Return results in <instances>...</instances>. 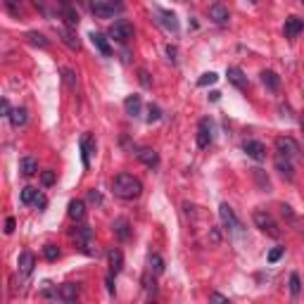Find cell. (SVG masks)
Returning a JSON list of instances; mask_svg holds the SVG:
<instances>
[{
	"instance_id": "cell-43",
	"label": "cell",
	"mask_w": 304,
	"mask_h": 304,
	"mask_svg": "<svg viewBox=\"0 0 304 304\" xmlns=\"http://www.w3.org/2000/svg\"><path fill=\"white\" fill-rule=\"evenodd\" d=\"M140 83H143V86H150V79H147V71L145 69H140Z\"/></svg>"
},
{
	"instance_id": "cell-38",
	"label": "cell",
	"mask_w": 304,
	"mask_h": 304,
	"mask_svg": "<svg viewBox=\"0 0 304 304\" xmlns=\"http://www.w3.org/2000/svg\"><path fill=\"white\" fill-rule=\"evenodd\" d=\"M41 183H43L45 188L53 186V183H55V171H43V173H41Z\"/></svg>"
},
{
	"instance_id": "cell-10",
	"label": "cell",
	"mask_w": 304,
	"mask_h": 304,
	"mask_svg": "<svg viewBox=\"0 0 304 304\" xmlns=\"http://www.w3.org/2000/svg\"><path fill=\"white\" fill-rule=\"evenodd\" d=\"M209 19L214 21V24H219V27H223V24H228V19H231V12H228V7H223L221 3H214V5L209 7Z\"/></svg>"
},
{
	"instance_id": "cell-29",
	"label": "cell",
	"mask_w": 304,
	"mask_h": 304,
	"mask_svg": "<svg viewBox=\"0 0 304 304\" xmlns=\"http://www.w3.org/2000/svg\"><path fill=\"white\" fill-rule=\"evenodd\" d=\"M5 7H7V12L12 14V17H21V14H24L21 0H5Z\"/></svg>"
},
{
	"instance_id": "cell-14",
	"label": "cell",
	"mask_w": 304,
	"mask_h": 304,
	"mask_svg": "<svg viewBox=\"0 0 304 304\" xmlns=\"http://www.w3.org/2000/svg\"><path fill=\"white\" fill-rule=\"evenodd\" d=\"M95 152V138L93 136H86L81 138V157H83V166L88 169L90 166V155Z\"/></svg>"
},
{
	"instance_id": "cell-15",
	"label": "cell",
	"mask_w": 304,
	"mask_h": 304,
	"mask_svg": "<svg viewBox=\"0 0 304 304\" xmlns=\"http://www.w3.org/2000/svg\"><path fill=\"white\" fill-rule=\"evenodd\" d=\"M136 157H138L145 166H157L159 164V155H157V150H152V147H140V150L136 152Z\"/></svg>"
},
{
	"instance_id": "cell-42",
	"label": "cell",
	"mask_w": 304,
	"mask_h": 304,
	"mask_svg": "<svg viewBox=\"0 0 304 304\" xmlns=\"http://www.w3.org/2000/svg\"><path fill=\"white\" fill-rule=\"evenodd\" d=\"M45 205H48V200H45V195H38V200H36V207H38V209H43V207H45Z\"/></svg>"
},
{
	"instance_id": "cell-2",
	"label": "cell",
	"mask_w": 304,
	"mask_h": 304,
	"mask_svg": "<svg viewBox=\"0 0 304 304\" xmlns=\"http://www.w3.org/2000/svg\"><path fill=\"white\" fill-rule=\"evenodd\" d=\"M252 221H255V226L262 231V233H266L269 238H281V226L276 223V219L266 212V209H257L255 214H252Z\"/></svg>"
},
{
	"instance_id": "cell-30",
	"label": "cell",
	"mask_w": 304,
	"mask_h": 304,
	"mask_svg": "<svg viewBox=\"0 0 304 304\" xmlns=\"http://www.w3.org/2000/svg\"><path fill=\"white\" fill-rule=\"evenodd\" d=\"M252 173H255V179H257V183H259V188L269 193V190H271V181H269V176H266V173H264L262 169H255Z\"/></svg>"
},
{
	"instance_id": "cell-19",
	"label": "cell",
	"mask_w": 304,
	"mask_h": 304,
	"mask_svg": "<svg viewBox=\"0 0 304 304\" xmlns=\"http://www.w3.org/2000/svg\"><path fill=\"white\" fill-rule=\"evenodd\" d=\"M107 259H110V271L117 276L119 271L124 269V255H121V252L114 247V249H110V252H107Z\"/></svg>"
},
{
	"instance_id": "cell-37",
	"label": "cell",
	"mask_w": 304,
	"mask_h": 304,
	"mask_svg": "<svg viewBox=\"0 0 304 304\" xmlns=\"http://www.w3.org/2000/svg\"><path fill=\"white\" fill-rule=\"evenodd\" d=\"M143 285H145L147 295H155V292H157V288H155V278H150V273H145V276H143Z\"/></svg>"
},
{
	"instance_id": "cell-39",
	"label": "cell",
	"mask_w": 304,
	"mask_h": 304,
	"mask_svg": "<svg viewBox=\"0 0 304 304\" xmlns=\"http://www.w3.org/2000/svg\"><path fill=\"white\" fill-rule=\"evenodd\" d=\"M283 252H285V247H273V249L269 252V262H271V264H276L278 259L283 257Z\"/></svg>"
},
{
	"instance_id": "cell-12",
	"label": "cell",
	"mask_w": 304,
	"mask_h": 304,
	"mask_svg": "<svg viewBox=\"0 0 304 304\" xmlns=\"http://www.w3.org/2000/svg\"><path fill=\"white\" fill-rule=\"evenodd\" d=\"M79 285L76 283H64L60 285V290L55 292V297L57 299H62V302H76V297H79Z\"/></svg>"
},
{
	"instance_id": "cell-26",
	"label": "cell",
	"mask_w": 304,
	"mask_h": 304,
	"mask_svg": "<svg viewBox=\"0 0 304 304\" xmlns=\"http://www.w3.org/2000/svg\"><path fill=\"white\" fill-rule=\"evenodd\" d=\"M69 216L74 221H83L86 219V205L81 200H71L69 202Z\"/></svg>"
},
{
	"instance_id": "cell-35",
	"label": "cell",
	"mask_w": 304,
	"mask_h": 304,
	"mask_svg": "<svg viewBox=\"0 0 304 304\" xmlns=\"http://www.w3.org/2000/svg\"><path fill=\"white\" fill-rule=\"evenodd\" d=\"M159 117H162V110H159L157 105H150V107H147V121H159Z\"/></svg>"
},
{
	"instance_id": "cell-24",
	"label": "cell",
	"mask_w": 304,
	"mask_h": 304,
	"mask_svg": "<svg viewBox=\"0 0 304 304\" xmlns=\"http://www.w3.org/2000/svg\"><path fill=\"white\" fill-rule=\"evenodd\" d=\"M90 41H93V45H95V48L100 50V53H103L105 57H110V55H112L110 43H107V38H105L103 34H95V31H93V34H90Z\"/></svg>"
},
{
	"instance_id": "cell-50",
	"label": "cell",
	"mask_w": 304,
	"mask_h": 304,
	"mask_svg": "<svg viewBox=\"0 0 304 304\" xmlns=\"http://www.w3.org/2000/svg\"><path fill=\"white\" fill-rule=\"evenodd\" d=\"M302 131H304V121H302Z\"/></svg>"
},
{
	"instance_id": "cell-41",
	"label": "cell",
	"mask_w": 304,
	"mask_h": 304,
	"mask_svg": "<svg viewBox=\"0 0 304 304\" xmlns=\"http://www.w3.org/2000/svg\"><path fill=\"white\" fill-rule=\"evenodd\" d=\"M14 226H17V223H14V219H12V216H10V219H7V221H5V233H12V231H14Z\"/></svg>"
},
{
	"instance_id": "cell-51",
	"label": "cell",
	"mask_w": 304,
	"mask_h": 304,
	"mask_svg": "<svg viewBox=\"0 0 304 304\" xmlns=\"http://www.w3.org/2000/svg\"><path fill=\"white\" fill-rule=\"evenodd\" d=\"M249 3H257V0H249Z\"/></svg>"
},
{
	"instance_id": "cell-13",
	"label": "cell",
	"mask_w": 304,
	"mask_h": 304,
	"mask_svg": "<svg viewBox=\"0 0 304 304\" xmlns=\"http://www.w3.org/2000/svg\"><path fill=\"white\" fill-rule=\"evenodd\" d=\"M226 76H228V81L233 83L235 88H240V90L247 88V76L242 74V69H238V67H228Z\"/></svg>"
},
{
	"instance_id": "cell-27",
	"label": "cell",
	"mask_w": 304,
	"mask_h": 304,
	"mask_svg": "<svg viewBox=\"0 0 304 304\" xmlns=\"http://www.w3.org/2000/svg\"><path fill=\"white\" fill-rule=\"evenodd\" d=\"M262 81H264V86H266V88H271V90L281 88V79H278L276 71H262Z\"/></svg>"
},
{
	"instance_id": "cell-4",
	"label": "cell",
	"mask_w": 304,
	"mask_h": 304,
	"mask_svg": "<svg viewBox=\"0 0 304 304\" xmlns=\"http://www.w3.org/2000/svg\"><path fill=\"white\" fill-rule=\"evenodd\" d=\"M121 10H124V3H121V0H95V3H93V14L100 17V19L114 17V12H121Z\"/></svg>"
},
{
	"instance_id": "cell-8",
	"label": "cell",
	"mask_w": 304,
	"mask_h": 304,
	"mask_svg": "<svg viewBox=\"0 0 304 304\" xmlns=\"http://www.w3.org/2000/svg\"><path fill=\"white\" fill-rule=\"evenodd\" d=\"M276 169L285 181H295V166H292V159H288L285 155H281V152L276 155Z\"/></svg>"
},
{
	"instance_id": "cell-9",
	"label": "cell",
	"mask_w": 304,
	"mask_h": 304,
	"mask_svg": "<svg viewBox=\"0 0 304 304\" xmlns=\"http://www.w3.org/2000/svg\"><path fill=\"white\" fill-rule=\"evenodd\" d=\"M157 17H159V24L166 29V31H171V34H179V19H176V14L169 12V10H157Z\"/></svg>"
},
{
	"instance_id": "cell-31",
	"label": "cell",
	"mask_w": 304,
	"mask_h": 304,
	"mask_svg": "<svg viewBox=\"0 0 304 304\" xmlns=\"http://www.w3.org/2000/svg\"><path fill=\"white\" fill-rule=\"evenodd\" d=\"M216 81H219V76H216L214 71H207V74H202L200 79H197V86L205 88V86H212V83H216Z\"/></svg>"
},
{
	"instance_id": "cell-1",
	"label": "cell",
	"mask_w": 304,
	"mask_h": 304,
	"mask_svg": "<svg viewBox=\"0 0 304 304\" xmlns=\"http://www.w3.org/2000/svg\"><path fill=\"white\" fill-rule=\"evenodd\" d=\"M112 190H114L119 200H136L143 193V183L131 173H119L112 181Z\"/></svg>"
},
{
	"instance_id": "cell-17",
	"label": "cell",
	"mask_w": 304,
	"mask_h": 304,
	"mask_svg": "<svg viewBox=\"0 0 304 304\" xmlns=\"http://www.w3.org/2000/svg\"><path fill=\"white\" fill-rule=\"evenodd\" d=\"M302 29H304V21L299 19V17H288V19H285V36H288V38L299 36Z\"/></svg>"
},
{
	"instance_id": "cell-18",
	"label": "cell",
	"mask_w": 304,
	"mask_h": 304,
	"mask_svg": "<svg viewBox=\"0 0 304 304\" xmlns=\"http://www.w3.org/2000/svg\"><path fill=\"white\" fill-rule=\"evenodd\" d=\"M17 266H19L21 276H29V273L34 271V266H36V257L31 255V252H21V255H19V264H17Z\"/></svg>"
},
{
	"instance_id": "cell-6",
	"label": "cell",
	"mask_w": 304,
	"mask_h": 304,
	"mask_svg": "<svg viewBox=\"0 0 304 304\" xmlns=\"http://www.w3.org/2000/svg\"><path fill=\"white\" fill-rule=\"evenodd\" d=\"M219 216H221V223H223L226 231H231V233H238V231H240V221H238V216H235L233 207H228L226 202L219 207Z\"/></svg>"
},
{
	"instance_id": "cell-25",
	"label": "cell",
	"mask_w": 304,
	"mask_h": 304,
	"mask_svg": "<svg viewBox=\"0 0 304 304\" xmlns=\"http://www.w3.org/2000/svg\"><path fill=\"white\" fill-rule=\"evenodd\" d=\"M147 266H150L152 276H162V273H164V259H162L159 255H155V252L147 257Z\"/></svg>"
},
{
	"instance_id": "cell-20",
	"label": "cell",
	"mask_w": 304,
	"mask_h": 304,
	"mask_svg": "<svg viewBox=\"0 0 304 304\" xmlns=\"http://www.w3.org/2000/svg\"><path fill=\"white\" fill-rule=\"evenodd\" d=\"M57 34L62 36V43L67 45V48H71V50H79V48H81V43H79V38L74 36V31H69V29L60 27V29H57Z\"/></svg>"
},
{
	"instance_id": "cell-22",
	"label": "cell",
	"mask_w": 304,
	"mask_h": 304,
	"mask_svg": "<svg viewBox=\"0 0 304 304\" xmlns=\"http://www.w3.org/2000/svg\"><path fill=\"white\" fill-rule=\"evenodd\" d=\"M10 121H12L14 129H21V126L29 121V112L24 110V107H14V110L10 112Z\"/></svg>"
},
{
	"instance_id": "cell-23",
	"label": "cell",
	"mask_w": 304,
	"mask_h": 304,
	"mask_svg": "<svg viewBox=\"0 0 304 304\" xmlns=\"http://www.w3.org/2000/svg\"><path fill=\"white\" fill-rule=\"evenodd\" d=\"M19 171L24 173V176H34V173H38V162H36L34 157H21L19 159Z\"/></svg>"
},
{
	"instance_id": "cell-11",
	"label": "cell",
	"mask_w": 304,
	"mask_h": 304,
	"mask_svg": "<svg viewBox=\"0 0 304 304\" xmlns=\"http://www.w3.org/2000/svg\"><path fill=\"white\" fill-rule=\"evenodd\" d=\"M209 143H212V121L200 119V124H197V145L209 147Z\"/></svg>"
},
{
	"instance_id": "cell-7",
	"label": "cell",
	"mask_w": 304,
	"mask_h": 304,
	"mask_svg": "<svg viewBox=\"0 0 304 304\" xmlns=\"http://www.w3.org/2000/svg\"><path fill=\"white\" fill-rule=\"evenodd\" d=\"M245 155L249 159H255V162H264L266 159V147L259 143V140H245V145H242Z\"/></svg>"
},
{
	"instance_id": "cell-44",
	"label": "cell",
	"mask_w": 304,
	"mask_h": 304,
	"mask_svg": "<svg viewBox=\"0 0 304 304\" xmlns=\"http://www.w3.org/2000/svg\"><path fill=\"white\" fill-rule=\"evenodd\" d=\"M212 302H228V297H223L219 292H212Z\"/></svg>"
},
{
	"instance_id": "cell-45",
	"label": "cell",
	"mask_w": 304,
	"mask_h": 304,
	"mask_svg": "<svg viewBox=\"0 0 304 304\" xmlns=\"http://www.w3.org/2000/svg\"><path fill=\"white\" fill-rule=\"evenodd\" d=\"M10 112H12L10 103H7V100H3V114H5V117H10Z\"/></svg>"
},
{
	"instance_id": "cell-21",
	"label": "cell",
	"mask_w": 304,
	"mask_h": 304,
	"mask_svg": "<svg viewBox=\"0 0 304 304\" xmlns=\"http://www.w3.org/2000/svg\"><path fill=\"white\" fill-rule=\"evenodd\" d=\"M112 228H114V235H117L119 240H129L131 238V223L126 221V219H117Z\"/></svg>"
},
{
	"instance_id": "cell-3",
	"label": "cell",
	"mask_w": 304,
	"mask_h": 304,
	"mask_svg": "<svg viewBox=\"0 0 304 304\" xmlns=\"http://www.w3.org/2000/svg\"><path fill=\"white\" fill-rule=\"evenodd\" d=\"M107 36H110L114 43H121V45H126V43L133 38V24L129 19H117L114 24H110V29H107Z\"/></svg>"
},
{
	"instance_id": "cell-48",
	"label": "cell",
	"mask_w": 304,
	"mask_h": 304,
	"mask_svg": "<svg viewBox=\"0 0 304 304\" xmlns=\"http://www.w3.org/2000/svg\"><path fill=\"white\" fill-rule=\"evenodd\" d=\"M166 55H169V60H176V48L169 45V48H166Z\"/></svg>"
},
{
	"instance_id": "cell-5",
	"label": "cell",
	"mask_w": 304,
	"mask_h": 304,
	"mask_svg": "<svg viewBox=\"0 0 304 304\" xmlns=\"http://www.w3.org/2000/svg\"><path fill=\"white\" fill-rule=\"evenodd\" d=\"M276 150L281 152V155H285L288 159H299L302 157V147H299V143L297 140H292V138H288V136H278L276 138Z\"/></svg>"
},
{
	"instance_id": "cell-40",
	"label": "cell",
	"mask_w": 304,
	"mask_h": 304,
	"mask_svg": "<svg viewBox=\"0 0 304 304\" xmlns=\"http://www.w3.org/2000/svg\"><path fill=\"white\" fill-rule=\"evenodd\" d=\"M88 202H93V205H103V195L97 193V190H88Z\"/></svg>"
},
{
	"instance_id": "cell-34",
	"label": "cell",
	"mask_w": 304,
	"mask_h": 304,
	"mask_svg": "<svg viewBox=\"0 0 304 304\" xmlns=\"http://www.w3.org/2000/svg\"><path fill=\"white\" fill-rule=\"evenodd\" d=\"M281 214H283L285 219H288V221H292V223H295V226H297V223H299V219H297V216H295V212H292V207H288V205H281Z\"/></svg>"
},
{
	"instance_id": "cell-49",
	"label": "cell",
	"mask_w": 304,
	"mask_h": 304,
	"mask_svg": "<svg viewBox=\"0 0 304 304\" xmlns=\"http://www.w3.org/2000/svg\"><path fill=\"white\" fill-rule=\"evenodd\" d=\"M112 276H114V273H110V276H107V290H110V295H114V285H112Z\"/></svg>"
},
{
	"instance_id": "cell-52",
	"label": "cell",
	"mask_w": 304,
	"mask_h": 304,
	"mask_svg": "<svg viewBox=\"0 0 304 304\" xmlns=\"http://www.w3.org/2000/svg\"><path fill=\"white\" fill-rule=\"evenodd\" d=\"M302 3H304V0H302Z\"/></svg>"
},
{
	"instance_id": "cell-47",
	"label": "cell",
	"mask_w": 304,
	"mask_h": 304,
	"mask_svg": "<svg viewBox=\"0 0 304 304\" xmlns=\"http://www.w3.org/2000/svg\"><path fill=\"white\" fill-rule=\"evenodd\" d=\"M76 3L81 7H86V10H93V3H90V0H76Z\"/></svg>"
},
{
	"instance_id": "cell-36",
	"label": "cell",
	"mask_w": 304,
	"mask_h": 304,
	"mask_svg": "<svg viewBox=\"0 0 304 304\" xmlns=\"http://www.w3.org/2000/svg\"><path fill=\"white\" fill-rule=\"evenodd\" d=\"M29 41L34 43V45H41V48H48V41H45V38H43L41 34H36V31H31V34H29Z\"/></svg>"
},
{
	"instance_id": "cell-28",
	"label": "cell",
	"mask_w": 304,
	"mask_h": 304,
	"mask_svg": "<svg viewBox=\"0 0 304 304\" xmlns=\"http://www.w3.org/2000/svg\"><path fill=\"white\" fill-rule=\"evenodd\" d=\"M38 195H41V193H38L36 188L29 186V188H24V190H21V197H19V200H21V205H36Z\"/></svg>"
},
{
	"instance_id": "cell-33",
	"label": "cell",
	"mask_w": 304,
	"mask_h": 304,
	"mask_svg": "<svg viewBox=\"0 0 304 304\" xmlns=\"http://www.w3.org/2000/svg\"><path fill=\"white\" fill-rule=\"evenodd\" d=\"M43 255H45L48 262H55L57 257H60V249H57L55 245H45V247H43Z\"/></svg>"
},
{
	"instance_id": "cell-46",
	"label": "cell",
	"mask_w": 304,
	"mask_h": 304,
	"mask_svg": "<svg viewBox=\"0 0 304 304\" xmlns=\"http://www.w3.org/2000/svg\"><path fill=\"white\" fill-rule=\"evenodd\" d=\"M64 76H67V83H69V86H74V71L67 69V71H64Z\"/></svg>"
},
{
	"instance_id": "cell-32",
	"label": "cell",
	"mask_w": 304,
	"mask_h": 304,
	"mask_svg": "<svg viewBox=\"0 0 304 304\" xmlns=\"http://www.w3.org/2000/svg\"><path fill=\"white\" fill-rule=\"evenodd\" d=\"M299 292H302V283H299V276H297V273H290V295H292V297H297Z\"/></svg>"
},
{
	"instance_id": "cell-16",
	"label": "cell",
	"mask_w": 304,
	"mask_h": 304,
	"mask_svg": "<svg viewBox=\"0 0 304 304\" xmlns=\"http://www.w3.org/2000/svg\"><path fill=\"white\" fill-rule=\"evenodd\" d=\"M124 110L129 117H138L140 110H143V100H140V95H129L124 100Z\"/></svg>"
}]
</instances>
